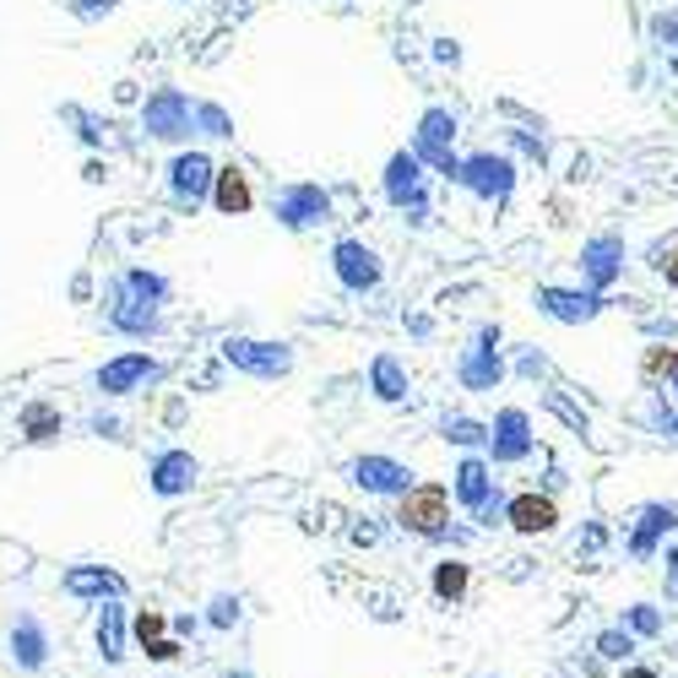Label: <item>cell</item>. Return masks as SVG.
<instances>
[{
    "mask_svg": "<svg viewBox=\"0 0 678 678\" xmlns=\"http://www.w3.org/2000/svg\"><path fill=\"white\" fill-rule=\"evenodd\" d=\"M445 522H451V494H445L440 483H423V489H407L402 494V527L407 533L434 538V533H445Z\"/></svg>",
    "mask_w": 678,
    "mask_h": 678,
    "instance_id": "6da1fadb",
    "label": "cell"
},
{
    "mask_svg": "<svg viewBox=\"0 0 678 678\" xmlns=\"http://www.w3.org/2000/svg\"><path fill=\"white\" fill-rule=\"evenodd\" d=\"M337 271H342V282L348 288H375V250H364V245H337Z\"/></svg>",
    "mask_w": 678,
    "mask_h": 678,
    "instance_id": "7a4b0ae2",
    "label": "cell"
},
{
    "mask_svg": "<svg viewBox=\"0 0 678 678\" xmlns=\"http://www.w3.org/2000/svg\"><path fill=\"white\" fill-rule=\"evenodd\" d=\"M559 522V511H553V500H538V494H522L516 505H511V527L516 533H548Z\"/></svg>",
    "mask_w": 678,
    "mask_h": 678,
    "instance_id": "3957f363",
    "label": "cell"
},
{
    "mask_svg": "<svg viewBox=\"0 0 678 678\" xmlns=\"http://www.w3.org/2000/svg\"><path fill=\"white\" fill-rule=\"evenodd\" d=\"M190 478H196V461H190V456H179V451H174V456H163V461H157V472H152L157 494H179Z\"/></svg>",
    "mask_w": 678,
    "mask_h": 678,
    "instance_id": "277c9868",
    "label": "cell"
},
{
    "mask_svg": "<svg viewBox=\"0 0 678 678\" xmlns=\"http://www.w3.org/2000/svg\"><path fill=\"white\" fill-rule=\"evenodd\" d=\"M218 207H223V212H245V207H250V185H245L239 168H223V174H218Z\"/></svg>",
    "mask_w": 678,
    "mask_h": 678,
    "instance_id": "5b68a950",
    "label": "cell"
},
{
    "mask_svg": "<svg viewBox=\"0 0 678 678\" xmlns=\"http://www.w3.org/2000/svg\"><path fill=\"white\" fill-rule=\"evenodd\" d=\"M174 185H179V196H201L207 190V157H179L174 163Z\"/></svg>",
    "mask_w": 678,
    "mask_h": 678,
    "instance_id": "8992f818",
    "label": "cell"
},
{
    "mask_svg": "<svg viewBox=\"0 0 678 678\" xmlns=\"http://www.w3.org/2000/svg\"><path fill=\"white\" fill-rule=\"evenodd\" d=\"M141 375H152V364H147V359H126V364H109L98 381H104V391H126V386L141 381Z\"/></svg>",
    "mask_w": 678,
    "mask_h": 678,
    "instance_id": "52a82bcc",
    "label": "cell"
},
{
    "mask_svg": "<svg viewBox=\"0 0 678 678\" xmlns=\"http://www.w3.org/2000/svg\"><path fill=\"white\" fill-rule=\"evenodd\" d=\"M359 483H370V489H402V467H391V461H359Z\"/></svg>",
    "mask_w": 678,
    "mask_h": 678,
    "instance_id": "ba28073f",
    "label": "cell"
},
{
    "mask_svg": "<svg viewBox=\"0 0 678 678\" xmlns=\"http://www.w3.org/2000/svg\"><path fill=\"white\" fill-rule=\"evenodd\" d=\"M16 646H22V668H38V663H44V635H38L33 619L16 624Z\"/></svg>",
    "mask_w": 678,
    "mask_h": 678,
    "instance_id": "9c48e42d",
    "label": "cell"
},
{
    "mask_svg": "<svg viewBox=\"0 0 678 678\" xmlns=\"http://www.w3.org/2000/svg\"><path fill=\"white\" fill-rule=\"evenodd\" d=\"M282 212H288V223H309L304 212H326V196H320V190H293Z\"/></svg>",
    "mask_w": 678,
    "mask_h": 678,
    "instance_id": "30bf717a",
    "label": "cell"
},
{
    "mask_svg": "<svg viewBox=\"0 0 678 678\" xmlns=\"http://www.w3.org/2000/svg\"><path fill=\"white\" fill-rule=\"evenodd\" d=\"M434 592H440V597H461V592H467V564H451V559H445V564L434 570Z\"/></svg>",
    "mask_w": 678,
    "mask_h": 678,
    "instance_id": "8fae6325",
    "label": "cell"
},
{
    "mask_svg": "<svg viewBox=\"0 0 678 678\" xmlns=\"http://www.w3.org/2000/svg\"><path fill=\"white\" fill-rule=\"evenodd\" d=\"M456 489H461V500H472V505H478V500L489 494V472H483L478 461H467V467H461V483H456Z\"/></svg>",
    "mask_w": 678,
    "mask_h": 678,
    "instance_id": "7c38bea8",
    "label": "cell"
},
{
    "mask_svg": "<svg viewBox=\"0 0 678 678\" xmlns=\"http://www.w3.org/2000/svg\"><path fill=\"white\" fill-rule=\"evenodd\" d=\"M375 381H381V397H402V391H397V364H391V359L375 364Z\"/></svg>",
    "mask_w": 678,
    "mask_h": 678,
    "instance_id": "4fadbf2b",
    "label": "cell"
},
{
    "mask_svg": "<svg viewBox=\"0 0 678 678\" xmlns=\"http://www.w3.org/2000/svg\"><path fill=\"white\" fill-rule=\"evenodd\" d=\"M646 370L652 375H678V353H646Z\"/></svg>",
    "mask_w": 678,
    "mask_h": 678,
    "instance_id": "5bb4252c",
    "label": "cell"
},
{
    "mask_svg": "<svg viewBox=\"0 0 678 678\" xmlns=\"http://www.w3.org/2000/svg\"><path fill=\"white\" fill-rule=\"evenodd\" d=\"M136 635H141V641H157V635H163V613H141V619H136Z\"/></svg>",
    "mask_w": 678,
    "mask_h": 678,
    "instance_id": "9a60e30c",
    "label": "cell"
},
{
    "mask_svg": "<svg viewBox=\"0 0 678 678\" xmlns=\"http://www.w3.org/2000/svg\"><path fill=\"white\" fill-rule=\"evenodd\" d=\"M597 646H603V657H624V652H630V641H624V635H603Z\"/></svg>",
    "mask_w": 678,
    "mask_h": 678,
    "instance_id": "2e32d148",
    "label": "cell"
},
{
    "mask_svg": "<svg viewBox=\"0 0 678 678\" xmlns=\"http://www.w3.org/2000/svg\"><path fill=\"white\" fill-rule=\"evenodd\" d=\"M147 652H152L157 663H168V657H174V641H147Z\"/></svg>",
    "mask_w": 678,
    "mask_h": 678,
    "instance_id": "e0dca14e",
    "label": "cell"
},
{
    "mask_svg": "<svg viewBox=\"0 0 678 678\" xmlns=\"http://www.w3.org/2000/svg\"><path fill=\"white\" fill-rule=\"evenodd\" d=\"M663 277H668V282H678V250H674V256H663Z\"/></svg>",
    "mask_w": 678,
    "mask_h": 678,
    "instance_id": "ac0fdd59",
    "label": "cell"
},
{
    "mask_svg": "<svg viewBox=\"0 0 678 678\" xmlns=\"http://www.w3.org/2000/svg\"><path fill=\"white\" fill-rule=\"evenodd\" d=\"M630 678H652V674H630Z\"/></svg>",
    "mask_w": 678,
    "mask_h": 678,
    "instance_id": "d6986e66",
    "label": "cell"
}]
</instances>
